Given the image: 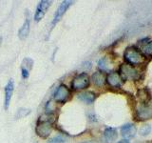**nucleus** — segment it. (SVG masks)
Here are the masks:
<instances>
[{"label":"nucleus","mask_w":152,"mask_h":143,"mask_svg":"<svg viewBox=\"0 0 152 143\" xmlns=\"http://www.w3.org/2000/svg\"><path fill=\"white\" fill-rule=\"evenodd\" d=\"M48 143H65V140L61 136H55L53 138H51V139H50L48 141Z\"/></svg>","instance_id":"nucleus-22"},{"label":"nucleus","mask_w":152,"mask_h":143,"mask_svg":"<svg viewBox=\"0 0 152 143\" xmlns=\"http://www.w3.org/2000/svg\"><path fill=\"white\" fill-rule=\"evenodd\" d=\"M70 97V91L65 84H61L56 89L53 94V99L57 103H66Z\"/></svg>","instance_id":"nucleus-5"},{"label":"nucleus","mask_w":152,"mask_h":143,"mask_svg":"<svg viewBox=\"0 0 152 143\" xmlns=\"http://www.w3.org/2000/svg\"><path fill=\"white\" fill-rule=\"evenodd\" d=\"M50 5H51V1H49V0H42V1L38 3V6L34 13V20L36 22L40 21L45 16V14L48 12L49 8L50 7Z\"/></svg>","instance_id":"nucleus-7"},{"label":"nucleus","mask_w":152,"mask_h":143,"mask_svg":"<svg viewBox=\"0 0 152 143\" xmlns=\"http://www.w3.org/2000/svg\"><path fill=\"white\" fill-rule=\"evenodd\" d=\"M33 67V60L30 57H26V58L23 59V62H22V68L28 70L30 72Z\"/></svg>","instance_id":"nucleus-17"},{"label":"nucleus","mask_w":152,"mask_h":143,"mask_svg":"<svg viewBox=\"0 0 152 143\" xmlns=\"http://www.w3.org/2000/svg\"><path fill=\"white\" fill-rule=\"evenodd\" d=\"M106 81L107 84L113 88H120L124 83V79L118 72H111L107 75Z\"/></svg>","instance_id":"nucleus-8"},{"label":"nucleus","mask_w":152,"mask_h":143,"mask_svg":"<svg viewBox=\"0 0 152 143\" xmlns=\"http://www.w3.org/2000/svg\"><path fill=\"white\" fill-rule=\"evenodd\" d=\"M99 68L103 70V71H107V58H102L99 60V63H98Z\"/></svg>","instance_id":"nucleus-21"},{"label":"nucleus","mask_w":152,"mask_h":143,"mask_svg":"<svg viewBox=\"0 0 152 143\" xmlns=\"http://www.w3.org/2000/svg\"><path fill=\"white\" fill-rule=\"evenodd\" d=\"M72 3H73L72 1H63L59 5L58 9H57V11L54 13L53 19H52V21H51L52 26H55L56 24L61 20V18L63 17V15L66 13V12L68 11V9L72 5Z\"/></svg>","instance_id":"nucleus-6"},{"label":"nucleus","mask_w":152,"mask_h":143,"mask_svg":"<svg viewBox=\"0 0 152 143\" xmlns=\"http://www.w3.org/2000/svg\"><path fill=\"white\" fill-rule=\"evenodd\" d=\"M21 72H22V77L23 78H25V79H27V78H28V76H30V72H28V70H26V69H24V68H21Z\"/></svg>","instance_id":"nucleus-23"},{"label":"nucleus","mask_w":152,"mask_h":143,"mask_svg":"<svg viewBox=\"0 0 152 143\" xmlns=\"http://www.w3.org/2000/svg\"><path fill=\"white\" fill-rule=\"evenodd\" d=\"M142 52L145 55H152V41L146 43V44L142 47Z\"/></svg>","instance_id":"nucleus-18"},{"label":"nucleus","mask_w":152,"mask_h":143,"mask_svg":"<svg viewBox=\"0 0 152 143\" xmlns=\"http://www.w3.org/2000/svg\"><path fill=\"white\" fill-rule=\"evenodd\" d=\"M31 112L30 109H25V108H20L17 111V114H16V118H22L27 114H28Z\"/></svg>","instance_id":"nucleus-19"},{"label":"nucleus","mask_w":152,"mask_h":143,"mask_svg":"<svg viewBox=\"0 0 152 143\" xmlns=\"http://www.w3.org/2000/svg\"><path fill=\"white\" fill-rule=\"evenodd\" d=\"M13 90H14V83H13V80L11 79V80H9L6 87H5V109L6 110L9 108L10 103H11Z\"/></svg>","instance_id":"nucleus-10"},{"label":"nucleus","mask_w":152,"mask_h":143,"mask_svg":"<svg viewBox=\"0 0 152 143\" xmlns=\"http://www.w3.org/2000/svg\"><path fill=\"white\" fill-rule=\"evenodd\" d=\"M137 97L139 98V100L142 104L145 105V103L148 102L149 99H150V93H149V91L147 90V89H140L137 92Z\"/></svg>","instance_id":"nucleus-15"},{"label":"nucleus","mask_w":152,"mask_h":143,"mask_svg":"<svg viewBox=\"0 0 152 143\" xmlns=\"http://www.w3.org/2000/svg\"><path fill=\"white\" fill-rule=\"evenodd\" d=\"M107 77L104 76V74L102 73V72H96L94 73L91 76V81L94 85L98 86V87H101V86L104 85V83L106 82Z\"/></svg>","instance_id":"nucleus-14"},{"label":"nucleus","mask_w":152,"mask_h":143,"mask_svg":"<svg viewBox=\"0 0 152 143\" xmlns=\"http://www.w3.org/2000/svg\"><path fill=\"white\" fill-rule=\"evenodd\" d=\"M104 136L106 139L109 142L114 141L118 136V133L114 128H107L104 132Z\"/></svg>","instance_id":"nucleus-16"},{"label":"nucleus","mask_w":152,"mask_h":143,"mask_svg":"<svg viewBox=\"0 0 152 143\" xmlns=\"http://www.w3.org/2000/svg\"><path fill=\"white\" fill-rule=\"evenodd\" d=\"M78 98L87 104H91L94 102V100L96 99V94L93 92H90V91H87V92H83L78 94Z\"/></svg>","instance_id":"nucleus-13"},{"label":"nucleus","mask_w":152,"mask_h":143,"mask_svg":"<svg viewBox=\"0 0 152 143\" xmlns=\"http://www.w3.org/2000/svg\"><path fill=\"white\" fill-rule=\"evenodd\" d=\"M152 117V108L147 105H142L136 111V118L138 120H147Z\"/></svg>","instance_id":"nucleus-9"},{"label":"nucleus","mask_w":152,"mask_h":143,"mask_svg":"<svg viewBox=\"0 0 152 143\" xmlns=\"http://www.w3.org/2000/svg\"><path fill=\"white\" fill-rule=\"evenodd\" d=\"M136 131L137 129L135 125H133V124H126V125H124L121 128V135L127 140L128 138H131L135 136Z\"/></svg>","instance_id":"nucleus-11"},{"label":"nucleus","mask_w":152,"mask_h":143,"mask_svg":"<svg viewBox=\"0 0 152 143\" xmlns=\"http://www.w3.org/2000/svg\"><path fill=\"white\" fill-rule=\"evenodd\" d=\"M150 131H151V127L149 125H144V126H142V128L140 129L139 133H140L141 136H145L148 135V133H150Z\"/></svg>","instance_id":"nucleus-20"},{"label":"nucleus","mask_w":152,"mask_h":143,"mask_svg":"<svg viewBox=\"0 0 152 143\" xmlns=\"http://www.w3.org/2000/svg\"><path fill=\"white\" fill-rule=\"evenodd\" d=\"M28 13H27V17L24 21V24L20 28V30L18 32V36L20 39L24 40L28 37V33H30V29H31V23H30V18H28Z\"/></svg>","instance_id":"nucleus-12"},{"label":"nucleus","mask_w":152,"mask_h":143,"mask_svg":"<svg viewBox=\"0 0 152 143\" xmlns=\"http://www.w3.org/2000/svg\"><path fill=\"white\" fill-rule=\"evenodd\" d=\"M124 58H125L127 64L137 66L144 63L145 60V56L142 52V51L138 50L134 46H130L127 47L125 52H124Z\"/></svg>","instance_id":"nucleus-1"},{"label":"nucleus","mask_w":152,"mask_h":143,"mask_svg":"<svg viewBox=\"0 0 152 143\" xmlns=\"http://www.w3.org/2000/svg\"><path fill=\"white\" fill-rule=\"evenodd\" d=\"M1 44H2V37L0 36V47H1Z\"/></svg>","instance_id":"nucleus-25"},{"label":"nucleus","mask_w":152,"mask_h":143,"mask_svg":"<svg viewBox=\"0 0 152 143\" xmlns=\"http://www.w3.org/2000/svg\"><path fill=\"white\" fill-rule=\"evenodd\" d=\"M118 143H129V141L126 140V139H125V140H121V141H119Z\"/></svg>","instance_id":"nucleus-24"},{"label":"nucleus","mask_w":152,"mask_h":143,"mask_svg":"<svg viewBox=\"0 0 152 143\" xmlns=\"http://www.w3.org/2000/svg\"><path fill=\"white\" fill-rule=\"evenodd\" d=\"M124 80H136L140 77L138 71L134 68V66L127 63H124L121 65L120 70L118 72Z\"/></svg>","instance_id":"nucleus-2"},{"label":"nucleus","mask_w":152,"mask_h":143,"mask_svg":"<svg viewBox=\"0 0 152 143\" xmlns=\"http://www.w3.org/2000/svg\"><path fill=\"white\" fill-rule=\"evenodd\" d=\"M89 76L87 73H81L77 74L71 81V88L74 91L87 89L89 86Z\"/></svg>","instance_id":"nucleus-3"},{"label":"nucleus","mask_w":152,"mask_h":143,"mask_svg":"<svg viewBox=\"0 0 152 143\" xmlns=\"http://www.w3.org/2000/svg\"><path fill=\"white\" fill-rule=\"evenodd\" d=\"M52 132V123L50 120H40L35 127V133L38 136L47 138Z\"/></svg>","instance_id":"nucleus-4"}]
</instances>
